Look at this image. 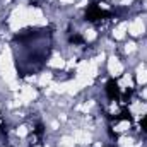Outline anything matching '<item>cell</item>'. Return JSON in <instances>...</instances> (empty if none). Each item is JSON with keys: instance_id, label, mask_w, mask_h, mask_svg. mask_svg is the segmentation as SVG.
Returning a JSON list of instances; mask_svg holds the SVG:
<instances>
[{"instance_id": "6", "label": "cell", "mask_w": 147, "mask_h": 147, "mask_svg": "<svg viewBox=\"0 0 147 147\" xmlns=\"http://www.w3.org/2000/svg\"><path fill=\"white\" fill-rule=\"evenodd\" d=\"M51 80H53V74L51 72H43L38 77V86H39V87H45V86H48Z\"/></svg>"}, {"instance_id": "8", "label": "cell", "mask_w": 147, "mask_h": 147, "mask_svg": "<svg viewBox=\"0 0 147 147\" xmlns=\"http://www.w3.org/2000/svg\"><path fill=\"white\" fill-rule=\"evenodd\" d=\"M130 127H132V123H130L128 120H123L121 123H118V125L115 127V132H120V134H121V132H127Z\"/></svg>"}, {"instance_id": "7", "label": "cell", "mask_w": 147, "mask_h": 147, "mask_svg": "<svg viewBox=\"0 0 147 147\" xmlns=\"http://www.w3.org/2000/svg\"><path fill=\"white\" fill-rule=\"evenodd\" d=\"M58 146L60 147H74L75 146V139H74V135H62L60 139H58Z\"/></svg>"}, {"instance_id": "4", "label": "cell", "mask_w": 147, "mask_h": 147, "mask_svg": "<svg viewBox=\"0 0 147 147\" xmlns=\"http://www.w3.org/2000/svg\"><path fill=\"white\" fill-rule=\"evenodd\" d=\"M127 33H128V22H120V24L113 29V38H115V39H123Z\"/></svg>"}, {"instance_id": "10", "label": "cell", "mask_w": 147, "mask_h": 147, "mask_svg": "<svg viewBox=\"0 0 147 147\" xmlns=\"http://www.w3.org/2000/svg\"><path fill=\"white\" fill-rule=\"evenodd\" d=\"M135 50H137V45H135L134 41H130V43H127V45H125V48H123V51H125L127 55H130V53H134Z\"/></svg>"}, {"instance_id": "13", "label": "cell", "mask_w": 147, "mask_h": 147, "mask_svg": "<svg viewBox=\"0 0 147 147\" xmlns=\"http://www.w3.org/2000/svg\"><path fill=\"white\" fill-rule=\"evenodd\" d=\"M0 111H2V106H0Z\"/></svg>"}, {"instance_id": "5", "label": "cell", "mask_w": 147, "mask_h": 147, "mask_svg": "<svg viewBox=\"0 0 147 147\" xmlns=\"http://www.w3.org/2000/svg\"><path fill=\"white\" fill-rule=\"evenodd\" d=\"M48 65H50L51 69H63V67L67 65V60H63L62 55H55V57L48 62Z\"/></svg>"}, {"instance_id": "11", "label": "cell", "mask_w": 147, "mask_h": 147, "mask_svg": "<svg viewBox=\"0 0 147 147\" xmlns=\"http://www.w3.org/2000/svg\"><path fill=\"white\" fill-rule=\"evenodd\" d=\"M84 38H86L87 41H94V39L98 38V33H96L94 29H87V31H86V34H84Z\"/></svg>"}, {"instance_id": "9", "label": "cell", "mask_w": 147, "mask_h": 147, "mask_svg": "<svg viewBox=\"0 0 147 147\" xmlns=\"http://www.w3.org/2000/svg\"><path fill=\"white\" fill-rule=\"evenodd\" d=\"M16 134H17V137H26V135L29 134V128H28L26 125H19L17 130H16Z\"/></svg>"}, {"instance_id": "2", "label": "cell", "mask_w": 147, "mask_h": 147, "mask_svg": "<svg viewBox=\"0 0 147 147\" xmlns=\"http://www.w3.org/2000/svg\"><path fill=\"white\" fill-rule=\"evenodd\" d=\"M108 72L113 77H120L123 74V65H121V62L116 57H110L108 58Z\"/></svg>"}, {"instance_id": "1", "label": "cell", "mask_w": 147, "mask_h": 147, "mask_svg": "<svg viewBox=\"0 0 147 147\" xmlns=\"http://www.w3.org/2000/svg\"><path fill=\"white\" fill-rule=\"evenodd\" d=\"M144 31H146V26H144L142 17H137L132 22H128V34L130 36H140V34H144Z\"/></svg>"}, {"instance_id": "3", "label": "cell", "mask_w": 147, "mask_h": 147, "mask_svg": "<svg viewBox=\"0 0 147 147\" xmlns=\"http://www.w3.org/2000/svg\"><path fill=\"white\" fill-rule=\"evenodd\" d=\"M135 80H137V84H140V86L147 84V69H146V65H144V63H139V65H137Z\"/></svg>"}, {"instance_id": "12", "label": "cell", "mask_w": 147, "mask_h": 147, "mask_svg": "<svg viewBox=\"0 0 147 147\" xmlns=\"http://www.w3.org/2000/svg\"><path fill=\"white\" fill-rule=\"evenodd\" d=\"M60 2H62V3H74L75 0H60Z\"/></svg>"}]
</instances>
